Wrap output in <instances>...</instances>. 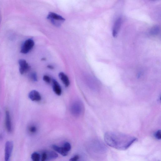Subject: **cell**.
Instances as JSON below:
<instances>
[{
	"label": "cell",
	"instance_id": "1",
	"mask_svg": "<svg viewBox=\"0 0 161 161\" xmlns=\"http://www.w3.org/2000/svg\"><path fill=\"white\" fill-rule=\"evenodd\" d=\"M105 143L109 147L121 151L129 148L137 139L125 134L116 132H108L104 135Z\"/></svg>",
	"mask_w": 161,
	"mask_h": 161
},
{
	"label": "cell",
	"instance_id": "2",
	"mask_svg": "<svg viewBox=\"0 0 161 161\" xmlns=\"http://www.w3.org/2000/svg\"><path fill=\"white\" fill-rule=\"evenodd\" d=\"M47 19L56 27H60L65 20V19L61 16L53 12H50L49 13L48 15Z\"/></svg>",
	"mask_w": 161,
	"mask_h": 161
},
{
	"label": "cell",
	"instance_id": "3",
	"mask_svg": "<svg viewBox=\"0 0 161 161\" xmlns=\"http://www.w3.org/2000/svg\"><path fill=\"white\" fill-rule=\"evenodd\" d=\"M40 155V160L45 161L56 159L58 155L55 152L52 151H44Z\"/></svg>",
	"mask_w": 161,
	"mask_h": 161
},
{
	"label": "cell",
	"instance_id": "4",
	"mask_svg": "<svg viewBox=\"0 0 161 161\" xmlns=\"http://www.w3.org/2000/svg\"><path fill=\"white\" fill-rule=\"evenodd\" d=\"M35 42L33 40L29 39L26 40L22 47L21 52L23 54L28 53L33 48Z\"/></svg>",
	"mask_w": 161,
	"mask_h": 161
},
{
	"label": "cell",
	"instance_id": "5",
	"mask_svg": "<svg viewBox=\"0 0 161 161\" xmlns=\"http://www.w3.org/2000/svg\"><path fill=\"white\" fill-rule=\"evenodd\" d=\"M13 147V142L8 141L6 143L5 148V160L8 161L10 159Z\"/></svg>",
	"mask_w": 161,
	"mask_h": 161
},
{
	"label": "cell",
	"instance_id": "6",
	"mask_svg": "<svg viewBox=\"0 0 161 161\" xmlns=\"http://www.w3.org/2000/svg\"><path fill=\"white\" fill-rule=\"evenodd\" d=\"M19 63L20 67L19 71L22 75L26 73L30 70V66L26 60L20 59L19 60Z\"/></svg>",
	"mask_w": 161,
	"mask_h": 161
},
{
	"label": "cell",
	"instance_id": "7",
	"mask_svg": "<svg viewBox=\"0 0 161 161\" xmlns=\"http://www.w3.org/2000/svg\"><path fill=\"white\" fill-rule=\"evenodd\" d=\"M28 97L31 101L35 102L39 101L42 99L39 93L35 90L31 91L29 93Z\"/></svg>",
	"mask_w": 161,
	"mask_h": 161
},
{
	"label": "cell",
	"instance_id": "8",
	"mask_svg": "<svg viewBox=\"0 0 161 161\" xmlns=\"http://www.w3.org/2000/svg\"><path fill=\"white\" fill-rule=\"evenodd\" d=\"M122 19L119 18L114 24L112 30V35L114 37H116L118 35L122 25Z\"/></svg>",
	"mask_w": 161,
	"mask_h": 161
},
{
	"label": "cell",
	"instance_id": "9",
	"mask_svg": "<svg viewBox=\"0 0 161 161\" xmlns=\"http://www.w3.org/2000/svg\"><path fill=\"white\" fill-rule=\"evenodd\" d=\"M52 83L54 92L56 95L60 96L61 94L62 90L60 84L54 79H52Z\"/></svg>",
	"mask_w": 161,
	"mask_h": 161
},
{
	"label": "cell",
	"instance_id": "10",
	"mask_svg": "<svg viewBox=\"0 0 161 161\" xmlns=\"http://www.w3.org/2000/svg\"><path fill=\"white\" fill-rule=\"evenodd\" d=\"M59 76L61 81L66 87H68L70 84V80L68 76L63 72L59 74Z\"/></svg>",
	"mask_w": 161,
	"mask_h": 161
},
{
	"label": "cell",
	"instance_id": "11",
	"mask_svg": "<svg viewBox=\"0 0 161 161\" xmlns=\"http://www.w3.org/2000/svg\"><path fill=\"white\" fill-rule=\"evenodd\" d=\"M6 124L7 131L11 132L12 130L11 120L10 113L8 111L6 112Z\"/></svg>",
	"mask_w": 161,
	"mask_h": 161
},
{
	"label": "cell",
	"instance_id": "12",
	"mask_svg": "<svg viewBox=\"0 0 161 161\" xmlns=\"http://www.w3.org/2000/svg\"><path fill=\"white\" fill-rule=\"evenodd\" d=\"M52 147L55 151L63 156H67L68 154V152L64 150L62 147H60L55 145H53L52 146Z\"/></svg>",
	"mask_w": 161,
	"mask_h": 161
},
{
	"label": "cell",
	"instance_id": "13",
	"mask_svg": "<svg viewBox=\"0 0 161 161\" xmlns=\"http://www.w3.org/2000/svg\"><path fill=\"white\" fill-rule=\"evenodd\" d=\"M80 105L78 104H74L72 106V111L73 112V113L74 114H80V111H81V108H80V107L79 106Z\"/></svg>",
	"mask_w": 161,
	"mask_h": 161
},
{
	"label": "cell",
	"instance_id": "14",
	"mask_svg": "<svg viewBox=\"0 0 161 161\" xmlns=\"http://www.w3.org/2000/svg\"><path fill=\"white\" fill-rule=\"evenodd\" d=\"M31 158L34 161H39L41 159L40 155L38 152H35L32 154Z\"/></svg>",
	"mask_w": 161,
	"mask_h": 161
},
{
	"label": "cell",
	"instance_id": "15",
	"mask_svg": "<svg viewBox=\"0 0 161 161\" xmlns=\"http://www.w3.org/2000/svg\"><path fill=\"white\" fill-rule=\"evenodd\" d=\"M159 27L156 26H154L151 28L150 31L151 34L153 35H156L159 33Z\"/></svg>",
	"mask_w": 161,
	"mask_h": 161
},
{
	"label": "cell",
	"instance_id": "16",
	"mask_svg": "<svg viewBox=\"0 0 161 161\" xmlns=\"http://www.w3.org/2000/svg\"><path fill=\"white\" fill-rule=\"evenodd\" d=\"M63 149L66 151L69 152L71 149V144L68 142L64 143L62 147Z\"/></svg>",
	"mask_w": 161,
	"mask_h": 161
},
{
	"label": "cell",
	"instance_id": "17",
	"mask_svg": "<svg viewBox=\"0 0 161 161\" xmlns=\"http://www.w3.org/2000/svg\"><path fill=\"white\" fill-rule=\"evenodd\" d=\"M43 79L47 84H50L52 83V79L47 75H44L43 77Z\"/></svg>",
	"mask_w": 161,
	"mask_h": 161
},
{
	"label": "cell",
	"instance_id": "18",
	"mask_svg": "<svg viewBox=\"0 0 161 161\" xmlns=\"http://www.w3.org/2000/svg\"><path fill=\"white\" fill-rule=\"evenodd\" d=\"M30 79L34 82H37L38 80V76L37 74L35 72L31 73L30 76Z\"/></svg>",
	"mask_w": 161,
	"mask_h": 161
},
{
	"label": "cell",
	"instance_id": "19",
	"mask_svg": "<svg viewBox=\"0 0 161 161\" xmlns=\"http://www.w3.org/2000/svg\"><path fill=\"white\" fill-rule=\"evenodd\" d=\"M37 128L35 126H31L29 128V131L32 134H35L37 131Z\"/></svg>",
	"mask_w": 161,
	"mask_h": 161
},
{
	"label": "cell",
	"instance_id": "20",
	"mask_svg": "<svg viewBox=\"0 0 161 161\" xmlns=\"http://www.w3.org/2000/svg\"><path fill=\"white\" fill-rule=\"evenodd\" d=\"M155 138L158 140H160L161 138V131L160 130H158L155 134Z\"/></svg>",
	"mask_w": 161,
	"mask_h": 161
},
{
	"label": "cell",
	"instance_id": "21",
	"mask_svg": "<svg viewBox=\"0 0 161 161\" xmlns=\"http://www.w3.org/2000/svg\"><path fill=\"white\" fill-rule=\"evenodd\" d=\"M79 159V156L77 155H76L71 158L70 159V160L71 161H77Z\"/></svg>",
	"mask_w": 161,
	"mask_h": 161
},
{
	"label": "cell",
	"instance_id": "22",
	"mask_svg": "<svg viewBox=\"0 0 161 161\" xmlns=\"http://www.w3.org/2000/svg\"><path fill=\"white\" fill-rule=\"evenodd\" d=\"M47 68H49V69H54V67L53 66L51 65H48L47 66Z\"/></svg>",
	"mask_w": 161,
	"mask_h": 161
}]
</instances>
